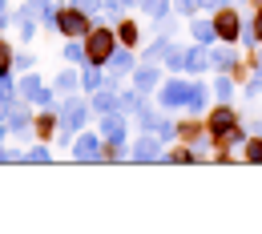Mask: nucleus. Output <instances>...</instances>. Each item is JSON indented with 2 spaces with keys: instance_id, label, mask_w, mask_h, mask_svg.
Returning <instances> with one entry per match:
<instances>
[{
  "instance_id": "1",
  "label": "nucleus",
  "mask_w": 262,
  "mask_h": 234,
  "mask_svg": "<svg viewBox=\"0 0 262 234\" xmlns=\"http://www.w3.org/2000/svg\"><path fill=\"white\" fill-rule=\"evenodd\" d=\"M89 109H93V105H85L81 97H65L61 105H57V121H61V134H65V137L81 134V130H85V121H89Z\"/></svg>"
},
{
  "instance_id": "2",
  "label": "nucleus",
  "mask_w": 262,
  "mask_h": 234,
  "mask_svg": "<svg viewBox=\"0 0 262 234\" xmlns=\"http://www.w3.org/2000/svg\"><path fill=\"white\" fill-rule=\"evenodd\" d=\"M85 53H89V65H109V57L117 53V33L113 29H89L85 36Z\"/></svg>"
},
{
  "instance_id": "3",
  "label": "nucleus",
  "mask_w": 262,
  "mask_h": 234,
  "mask_svg": "<svg viewBox=\"0 0 262 234\" xmlns=\"http://www.w3.org/2000/svg\"><path fill=\"white\" fill-rule=\"evenodd\" d=\"M194 97V81H186V77H169L165 85H158V105L162 109H186Z\"/></svg>"
},
{
  "instance_id": "4",
  "label": "nucleus",
  "mask_w": 262,
  "mask_h": 234,
  "mask_svg": "<svg viewBox=\"0 0 262 234\" xmlns=\"http://www.w3.org/2000/svg\"><path fill=\"white\" fill-rule=\"evenodd\" d=\"M57 29H61V33L73 40V36H89L93 20H89V12H81V8L65 4V8H57Z\"/></svg>"
},
{
  "instance_id": "5",
  "label": "nucleus",
  "mask_w": 262,
  "mask_h": 234,
  "mask_svg": "<svg viewBox=\"0 0 262 234\" xmlns=\"http://www.w3.org/2000/svg\"><path fill=\"white\" fill-rule=\"evenodd\" d=\"M234 125H238V113H234L226 101H222V105L210 113V121H206V134H210V141H218V145H222V141L230 137V130H234Z\"/></svg>"
},
{
  "instance_id": "6",
  "label": "nucleus",
  "mask_w": 262,
  "mask_h": 234,
  "mask_svg": "<svg viewBox=\"0 0 262 234\" xmlns=\"http://www.w3.org/2000/svg\"><path fill=\"white\" fill-rule=\"evenodd\" d=\"M73 145V158L77 162H101V154H105V137L101 134H77V141H69Z\"/></svg>"
},
{
  "instance_id": "7",
  "label": "nucleus",
  "mask_w": 262,
  "mask_h": 234,
  "mask_svg": "<svg viewBox=\"0 0 262 234\" xmlns=\"http://www.w3.org/2000/svg\"><path fill=\"white\" fill-rule=\"evenodd\" d=\"M214 29H218V40H226V45H234L238 36H242V20H238V12L234 8H218V16H214Z\"/></svg>"
},
{
  "instance_id": "8",
  "label": "nucleus",
  "mask_w": 262,
  "mask_h": 234,
  "mask_svg": "<svg viewBox=\"0 0 262 234\" xmlns=\"http://www.w3.org/2000/svg\"><path fill=\"white\" fill-rule=\"evenodd\" d=\"M20 97L29 101V105H40V109H53V89L49 85H40V77H25L20 81Z\"/></svg>"
},
{
  "instance_id": "9",
  "label": "nucleus",
  "mask_w": 262,
  "mask_h": 234,
  "mask_svg": "<svg viewBox=\"0 0 262 234\" xmlns=\"http://www.w3.org/2000/svg\"><path fill=\"white\" fill-rule=\"evenodd\" d=\"M158 158H162V137L149 130V134L137 137V145H133V162H158Z\"/></svg>"
},
{
  "instance_id": "10",
  "label": "nucleus",
  "mask_w": 262,
  "mask_h": 234,
  "mask_svg": "<svg viewBox=\"0 0 262 234\" xmlns=\"http://www.w3.org/2000/svg\"><path fill=\"white\" fill-rule=\"evenodd\" d=\"M4 125H8L12 134L29 130V125H33V113H29V105H25V101H12V105H8V117H4Z\"/></svg>"
},
{
  "instance_id": "11",
  "label": "nucleus",
  "mask_w": 262,
  "mask_h": 234,
  "mask_svg": "<svg viewBox=\"0 0 262 234\" xmlns=\"http://www.w3.org/2000/svg\"><path fill=\"white\" fill-rule=\"evenodd\" d=\"M158 85H162V73H158L154 65H141V69H133V89H137V93H154Z\"/></svg>"
},
{
  "instance_id": "12",
  "label": "nucleus",
  "mask_w": 262,
  "mask_h": 234,
  "mask_svg": "<svg viewBox=\"0 0 262 234\" xmlns=\"http://www.w3.org/2000/svg\"><path fill=\"white\" fill-rule=\"evenodd\" d=\"M210 65H214V69H222V73H230V77H234L242 61H238V53H234V49H214V53H210Z\"/></svg>"
},
{
  "instance_id": "13",
  "label": "nucleus",
  "mask_w": 262,
  "mask_h": 234,
  "mask_svg": "<svg viewBox=\"0 0 262 234\" xmlns=\"http://www.w3.org/2000/svg\"><path fill=\"white\" fill-rule=\"evenodd\" d=\"M190 36H194L198 45H214V40H218V29H214V20H194V25H190Z\"/></svg>"
},
{
  "instance_id": "14",
  "label": "nucleus",
  "mask_w": 262,
  "mask_h": 234,
  "mask_svg": "<svg viewBox=\"0 0 262 234\" xmlns=\"http://www.w3.org/2000/svg\"><path fill=\"white\" fill-rule=\"evenodd\" d=\"M109 69L113 73H133V49L129 45H117V53L109 57Z\"/></svg>"
},
{
  "instance_id": "15",
  "label": "nucleus",
  "mask_w": 262,
  "mask_h": 234,
  "mask_svg": "<svg viewBox=\"0 0 262 234\" xmlns=\"http://www.w3.org/2000/svg\"><path fill=\"white\" fill-rule=\"evenodd\" d=\"M202 69H210V53H206V45H194L186 53V73H202Z\"/></svg>"
},
{
  "instance_id": "16",
  "label": "nucleus",
  "mask_w": 262,
  "mask_h": 234,
  "mask_svg": "<svg viewBox=\"0 0 262 234\" xmlns=\"http://www.w3.org/2000/svg\"><path fill=\"white\" fill-rule=\"evenodd\" d=\"M93 109H97L101 117H105V113H113V109H117V93H113L109 85H105V89H97V97H93Z\"/></svg>"
},
{
  "instance_id": "17",
  "label": "nucleus",
  "mask_w": 262,
  "mask_h": 234,
  "mask_svg": "<svg viewBox=\"0 0 262 234\" xmlns=\"http://www.w3.org/2000/svg\"><path fill=\"white\" fill-rule=\"evenodd\" d=\"M105 81H109V77H101V65H85V73H81V85H85L89 93H97Z\"/></svg>"
},
{
  "instance_id": "18",
  "label": "nucleus",
  "mask_w": 262,
  "mask_h": 234,
  "mask_svg": "<svg viewBox=\"0 0 262 234\" xmlns=\"http://www.w3.org/2000/svg\"><path fill=\"white\" fill-rule=\"evenodd\" d=\"M137 40H141L137 25H133V20H121V25H117V45H129V49H137Z\"/></svg>"
},
{
  "instance_id": "19",
  "label": "nucleus",
  "mask_w": 262,
  "mask_h": 234,
  "mask_svg": "<svg viewBox=\"0 0 262 234\" xmlns=\"http://www.w3.org/2000/svg\"><path fill=\"white\" fill-rule=\"evenodd\" d=\"M65 61L69 65H89V53H85V45H77V36L65 45Z\"/></svg>"
},
{
  "instance_id": "20",
  "label": "nucleus",
  "mask_w": 262,
  "mask_h": 234,
  "mask_svg": "<svg viewBox=\"0 0 262 234\" xmlns=\"http://www.w3.org/2000/svg\"><path fill=\"white\" fill-rule=\"evenodd\" d=\"M117 109H121V113H137V109H141V93H137V89L117 93Z\"/></svg>"
},
{
  "instance_id": "21",
  "label": "nucleus",
  "mask_w": 262,
  "mask_h": 234,
  "mask_svg": "<svg viewBox=\"0 0 262 234\" xmlns=\"http://www.w3.org/2000/svg\"><path fill=\"white\" fill-rule=\"evenodd\" d=\"M165 69H169V73H186V53L169 45V49H165Z\"/></svg>"
},
{
  "instance_id": "22",
  "label": "nucleus",
  "mask_w": 262,
  "mask_h": 234,
  "mask_svg": "<svg viewBox=\"0 0 262 234\" xmlns=\"http://www.w3.org/2000/svg\"><path fill=\"white\" fill-rule=\"evenodd\" d=\"M169 4H173V0H141V12H149L154 20H165V12H169Z\"/></svg>"
},
{
  "instance_id": "23",
  "label": "nucleus",
  "mask_w": 262,
  "mask_h": 234,
  "mask_svg": "<svg viewBox=\"0 0 262 234\" xmlns=\"http://www.w3.org/2000/svg\"><path fill=\"white\" fill-rule=\"evenodd\" d=\"M33 125H36V134H40V141H45V137L53 134V125H57V113H53V109H45V113L36 117Z\"/></svg>"
},
{
  "instance_id": "24",
  "label": "nucleus",
  "mask_w": 262,
  "mask_h": 234,
  "mask_svg": "<svg viewBox=\"0 0 262 234\" xmlns=\"http://www.w3.org/2000/svg\"><path fill=\"white\" fill-rule=\"evenodd\" d=\"M81 85V73H73V69H65L61 77H57V93H73Z\"/></svg>"
},
{
  "instance_id": "25",
  "label": "nucleus",
  "mask_w": 262,
  "mask_h": 234,
  "mask_svg": "<svg viewBox=\"0 0 262 234\" xmlns=\"http://www.w3.org/2000/svg\"><path fill=\"white\" fill-rule=\"evenodd\" d=\"M206 101H210V93H206V85H198V81H194V97H190V105H186V109H194V113H202V109H206Z\"/></svg>"
},
{
  "instance_id": "26",
  "label": "nucleus",
  "mask_w": 262,
  "mask_h": 234,
  "mask_svg": "<svg viewBox=\"0 0 262 234\" xmlns=\"http://www.w3.org/2000/svg\"><path fill=\"white\" fill-rule=\"evenodd\" d=\"M246 162H254V166L262 162V137H258V134L246 137Z\"/></svg>"
},
{
  "instance_id": "27",
  "label": "nucleus",
  "mask_w": 262,
  "mask_h": 234,
  "mask_svg": "<svg viewBox=\"0 0 262 234\" xmlns=\"http://www.w3.org/2000/svg\"><path fill=\"white\" fill-rule=\"evenodd\" d=\"M12 57H16V53L0 40V77H8V73H12Z\"/></svg>"
},
{
  "instance_id": "28",
  "label": "nucleus",
  "mask_w": 262,
  "mask_h": 234,
  "mask_svg": "<svg viewBox=\"0 0 262 234\" xmlns=\"http://www.w3.org/2000/svg\"><path fill=\"white\" fill-rule=\"evenodd\" d=\"M165 49H169V36H162V40H154V45L145 49V61H158V57H165Z\"/></svg>"
},
{
  "instance_id": "29",
  "label": "nucleus",
  "mask_w": 262,
  "mask_h": 234,
  "mask_svg": "<svg viewBox=\"0 0 262 234\" xmlns=\"http://www.w3.org/2000/svg\"><path fill=\"white\" fill-rule=\"evenodd\" d=\"M214 93H218L222 101H230V97H234V81H230V73H226V77H218V85H214Z\"/></svg>"
},
{
  "instance_id": "30",
  "label": "nucleus",
  "mask_w": 262,
  "mask_h": 234,
  "mask_svg": "<svg viewBox=\"0 0 262 234\" xmlns=\"http://www.w3.org/2000/svg\"><path fill=\"white\" fill-rule=\"evenodd\" d=\"M169 162H198L194 150H169Z\"/></svg>"
},
{
  "instance_id": "31",
  "label": "nucleus",
  "mask_w": 262,
  "mask_h": 234,
  "mask_svg": "<svg viewBox=\"0 0 262 234\" xmlns=\"http://www.w3.org/2000/svg\"><path fill=\"white\" fill-rule=\"evenodd\" d=\"M25 158H29V162H49V150H45V145H33Z\"/></svg>"
},
{
  "instance_id": "32",
  "label": "nucleus",
  "mask_w": 262,
  "mask_h": 234,
  "mask_svg": "<svg viewBox=\"0 0 262 234\" xmlns=\"http://www.w3.org/2000/svg\"><path fill=\"white\" fill-rule=\"evenodd\" d=\"M12 69H33V53H16V57H12Z\"/></svg>"
},
{
  "instance_id": "33",
  "label": "nucleus",
  "mask_w": 262,
  "mask_h": 234,
  "mask_svg": "<svg viewBox=\"0 0 262 234\" xmlns=\"http://www.w3.org/2000/svg\"><path fill=\"white\" fill-rule=\"evenodd\" d=\"M222 145H246V134H242V130L234 125V130H230V137L222 141Z\"/></svg>"
},
{
  "instance_id": "34",
  "label": "nucleus",
  "mask_w": 262,
  "mask_h": 234,
  "mask_svg": "<svg viewBox=\"0 0 262 234\" xmlns=\"http://www.w3.org/2000/svg\"><path fill=\"white\" fill-rule=\"evenodd\" d=\"M69 4H73V8H81V12H97V8H101L97 0H69Z\"/></svg>"
},
{
  "instance_id": "35",
  "label": "nucleus",
  "mask_w": 262,
  "mask_h": 234,
  "mask_svg": "<svg viewBox=\"0 0 262 234\" xmlns=\"http://www.w3.org/2000/svg\"><path fill=\"white\" fill-rule=\"evenodd\" d=\"M250 33H254V40L262 45V4H258V12H254V25H250Z\"/></svg>"
},
{
  "instance_id": "36",
  "label": "nucleus",
  "mask_w": 262,
  "mask_h": 234,
  "mask_svg": "<svg viewBox=\"0 0 262 234\" xmlns=\"http://www.w3.org/2000/svg\"><path fill=\"white\" fill-rule=\"evenodd\" d=\"M12 93H16V89H12V77H0V97L12 101Z\"/></svg>"
},
{
  "instance_id": "37",
  "label": "nucleus",
  "mask_w": 262,
  "mask_h": 234,
  "mask_svg": "<svg viewBox=\"0 0 262 234\" xmlns=\"http://www.w3.org/2000/svg\"><path fill=\"white\" fill-rule=\"evenodd\" d=\"M226 0H198V8H206V12H218Z\"/></svg>"
},
{
  "instance_id": "38",
  "label": "nucleus",
  "mask_w": 262,
  "mask_h": 234,
  "mask_svg": "<svg viewBox=\"0 0 262 234\" xmlns=\"http://www.w3.org/2000/svg\"><path fill=\"white\" fill-rule=\"evenodd\" d=\"M173 8H178V12H194L198 0H173Z\"/></svg>"
},
{
  "instance_id": "39",
  "label": "nucleus",
  "mask_w": 262,
  "mask_h": 234,
  "mask_svg": "<svg viewBox=\"0 0 262 234\" xmlns=\"http://www.w3.org/2000/svg\"><path fill=\"white\" fill-rule=\"evenodd\" d=\"M246 93H250V97H258V93H262V73L250 81V85H246Z\"/></svg>"
},
{
  "instance_id": "40",
  "label": "nucleus",
  "mask_w": 262,
  "mask_h": 234,
  "mask_svg": "<svg viewBox=\"0 0 262 234\" xmlns=\"http://www.w3.org/2000/svg\"><path fill=\"white\" fill-rule=\"evenodd\" d=\"M8 117V97H0V121Z\"/></svg>"
},
{
  "instance_id": "41",
  "label": "nucleus",
  "mask_w": 262,
  "mask_h": 234,
  "mask_svg": "<svg viewBox=\"0 0 262 234\" xmlns=\"http://www.w3.org/2000/svg\"><path fill=\"white\" fill-rule=\"evenodd\" d=\"M4 20H8V4L0 0V25H4Z\"/></svg>"
},
{
  "instance_id": "42",
  "label": "nucleus",
  "mask_w": 262,
  "mask_h": 234,
  "mask_svg": "<svg viewBox=\"0 0 262 234\" xmlns=\"http://www.w3.org/2000/svg\"><path fill=\"white\" fill-rule=\"evenodd\" d=\"M254 134H258V137H262V121H258V125H254Z\"/></svg>"
},
{
  "instance_id": "43",
  "label": "nucleus",
  "mask_w": 262,
  "mask_h": 234,
  "mask_svg": "<svg viewBox=\"0 0 262 234\" xmlns=\"http://www.w3.org/2000/svg\"><path fill=\"white\" fill-rule=\"evenodd\" d=\"M125 4H141V0H125Z\"/></svg>"
},
{
  "instance_id": "44",
  "label": "nucleus",
  "mask_w": 262,
  "mask_h": 234,
  "mask_svg": "<svg viewBox=\"0 0 262 234\" xmlns=\"http://www.w3.org/2000/svg\"><path fill=\"white\" fill-rule=\"evenodd\" d=\"M0 40H4V36H0Z\"/></svg>"
}]
</instances>
